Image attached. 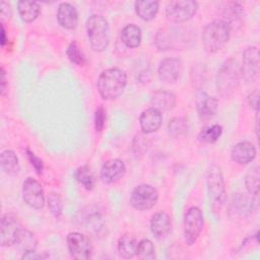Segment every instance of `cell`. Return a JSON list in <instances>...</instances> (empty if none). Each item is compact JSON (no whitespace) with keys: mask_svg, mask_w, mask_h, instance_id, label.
I'll list each match as a JSON object with an SVG mask.
<instances>
[{"mask_svg":"<svg viewBox=\"0 0 260 260\" xmlns=\"http://www.w3.org/2000/svg\"><path fill=\"white\" fill-rule=\"evenodd\" d=\"M127 84L126 73L119 68H109L99 76L96 87L100 95L107 101L119 98Z\"/></svg>","mask_w":260,"mask_h":260,"instance_id":"6da1fadb","label":"cell"},{"mask_svg":"<svg viewBox=\"0 0 260 260\" xmlns=\"http://www.w3.org/2000/svg\"><path fill=\"white\" fill-rule=\"evenodd\" d=\"M241 67L235 59L226 60L219 68L216 75V89L218 94L230 98L239 87L241 80Z\"/></svg>","mask_w":260,"mask_h":260,"instance_id":"7a4b0ae2","label":"cell"},{"mask_svg":"<svg viewBox=\"0 0 260 260\" xmlns=\"http://www.w3.org/2000/svg\"><path fill=\"white\" fill-rule=\"evenodd\" d=\"M230 30L229 24L222 19L209 22L202 32V43L205 50L209 53L221 50L229 42Z\"/></svg>","mask_w":260,"mask_h":260,"instance_id":"3957f363","label":"cell"},{"mask_svg":"<svg viewBox=\"0 0 260 260\" xmlns=\"http://www.w3.org/2000/svg\"><path fill=\"white\" fill-rule=\"evenodd\" d=\"M86 31L93 51L103 52L107 49L110 41V29L108 21L104 16L91 15L86 22Z\"/></svg>","mask_w":260,"mask_h":260,"instance_id":"277c9868","label":"cell"},{"mask_svg":"<svg viewBox=\"0 0 260 260\" xmlns=\"http://www.w3.org/2000/svg\"><path fill=\"white\" fill-rule=\"evenodd\" d=\"M206 183L211 208L213 212H218L226 199V193L223 177L217 166L213 165L208 169Z\"/></svg>","mask_w":260,"mask_h":260,"instance_id":"5b68a950","label":"cell"},{"mask_svg":"<svg viewBox=\"0 0 260 260\" xmlns=\"http://www.w3.org/2000/svg\"><path fill=\"white\" fill-rule=\"evenodd\" d=\"M198 9V3L193 0L171 1L166 7V15L173 22H185L191 19Z\"/></svg>","mask_w":260,"mask_h":260,"instance_id":"8992f818","label":"cell"},{"mask_svg":"<svg viewBox=\"0 0 260 260\" xmlns=\"http://www.w3.org/2000/svg\"><path fill=\"white\" fill-rule=\"evenodd\" d=\"M203 215L201 210L196 207H190L184 216V239L187 245L192 246L198 239L203 228Z\"/></svg>","mask_w":260,"mask_h":260,"instance_id":"52a82bcc","label":"cell"},{"mask_svg":"<svg viewBox=\"0 0 260 260\" xmlns=\"http://www.w3.org/2000/svg\"><path fill=\"white\" fill-rule=\"evenodd\" d=\"M157 199V190L151 185L142 184L133 189L130 196V203L137 210H148L156 204Z\"/></svg>","mask_w":260,"mask_h":260,"instance_id":"ba28073f","label":"cell"},{"mask_svg":"<svg viewBox=\"0 0 260 260\" xmlns=\"http://www.w3.org/2000/svg\"><path fill=\"white\" fill-rule=\"evenodd\" d=\"M186 30L178 27L161 28L156 37L155 44L159 50L179 49L186 43Z\"/></svg>","mask_w":260,"mask_h":260,"instance_id":"9c48e42d","label":"cell"},{"mask_svg":"<svg viewBox=\"0 0 260 260\" xmlns=\"http://www.w3.org/2000/svg\"><path fill=\"white\" fill-rule=\"evenodd\" d=\"M259 64L258 48L256 46L248 47L243 54V66L241 68V74L248 84L254 83L258 79L260 71Z\"/></svg>","mask_w":260,"mask_h":260,"instance_id":"30bf717a","label":"cell"},{"mask_svg":"<svg viewBox=\"0 0 260 260\" xmlns=\"http://www.w3.org/2000/svg\"><path fill=\"white\" fill-rule=\"evenodd\" d=\"M67 246L70 255L77 260H87L91 257L92 247L87 237L73 232L67 236Z\"/></svg>","mask_w":260,"mask_h":260,"instance_id":"8fae6325","label":"cell"},{"mask_svg":"<svg viewBox=\"0 0 260 260\" xmlns=\"http://www.w3.org/2000/svg\"><path fill=\"white\" fill-rule=\"evenodd\" d=\"M22 195L25 203L35 209H42L45 205V194L42 185L34 178H26L22 185Z\"/></svg>","mask_w":260,"mask_h":260,"instance_id":"7c38bea8","label":"cell"},{"mask_svg":"<svg viewBox=\"0 0 260 260\" xmlns=\"http://www.w3.org/2000/svg\"><path fill=\"white\" fill-rule=\"evenodd\" d=\"M21 224L17 217L11 213L4 214L0 224V244L2 247L14 245L17 235L21 229Z\"/></svg>","mask_w":260,"mask_h":260,"instance_id":"4fadbf2b","label":"cell"},{"mask_svg":"<svg viewBox=\"0 0 260 260\" xmlns=\"http://www.w3.org/2000/svg\"><path fill=\"white\" fill-rule=\"evenodd\" d=\"M183 62L179 58L169 57L160 61L158 66V76L166 83H174L183 74Z\"/></svg>","mask_w":260,"mask_h":260,"instance_id":"5bb4252c","label":"cell"},{"mask_svg":"<svg viewBox=\"0 0 260 260\" xmlns=\"http://www.w3.org/2000/svg\"><path fill=\"white\" fill-rule=\"evenodd\" d=\"M195 106L198 116L201 120L211 119L217 111L218 102L215 98L209 95L203 90H198L195 94Z\"/></svg>","mask_w":260,"mask_h":260,"instance_id":"9a60e30c","label":"cell"},{"mask_svg":"<svg viewBox=\"0 0 260 260\" xmlns=\"http://www.w3.org/2000/svg\"><path fill=\"white\" fill-rule=\"evenodd\" d=\"M125 171L126 167L121 159L111 158L103 165L101 170V178L105 183L111 184L123 177Z\"/></svg>","mask_w":260,"mask_h":260,"instance_id":"2e32d148","label":"cell"},{"mask_svg":"<svg viewBox=\"0 0 260 260\" xmlns=\"http://www.w3.org/2000/svg\"><path fill=\"white\" fill-rule=\"evenodd\" d=\"M172 220L168 213L165 211H158L151 216L150 230L153 236L158 239H165L171 232Z\"/></svg>","mask_w":260,"mask_h":260,"instance_id":"e0dca14e","label":"cell"},{"mask_svg":"<svg viewBox=\"0 0 260 260\" xmlns=\"http://www.w3.org/2000/svg\"><path fill=\"white\" fill-rule=\"evenodd\" d=\"M57 20L62 27L66 29H73L78 23V12L72 4L63 2L58 7Z\"/></svg>","mask_w":260,"mask_h":260,"instance_id":"ac0fdd59","label":"cell"},{"mask_svg":"<svg viewBox=\"0 0 260 260\" xmlns=\"http://www.w3.org/2000/svg\"><path fill=\"white\" fill-rule=\"evenodd\" d=\"M232 159L240 165L251 162L256 156V148L250 141H241L234 145L231 151Z\"/></svg>","mask_w":260,"mask_h":260,"instance_id":"d6986e66","label":"cell"},{"mask_svg":"<svg viewBox=\"0 0 260 260\" xmlns=\"http://www.w3.org/2000/svg\"><path fill=\"white\" fill-rule=\"evenodd\" d=\"M162 116L159 111L154 108L144 110L139 117V124L144 133L155 132L161 125Z\"/></svg>","mask_w":260,"mask_h":260,"instance_id":"ffe728a7","label":"cell"},{"mask_svg":"<svg viewBox=\"0 0 260 260\" xmlns=\"http://www.w3.org/2000/svg\"><path fill=\"white\" fill-rule=\"evenodd\" d=\"M176 102V95L167 90H157L150 98L151 108H154L159 112L172 110L175 107Z\"/></svg>","mask_w":260,"mask_h":260,"instance_id":"44dd1931","label":"cell"},{"mask_svg":"<svg viewBox=\"0 0 260 260\" xmlns=\"http://www.w3.org/2000/svg\"><path fill=\"white\" fill-rule=\"evenodd\" d=\"M14 246L23 254L32 252L36 251L37 248V239L30 231L21 228L17 235Z\"/></svg>","mask_w":260,"mask_h":260,"instance_id":"7402d4cb","label":"cell"},{"mask_svg":"<svg viewBox=\"0 0 260 260\" xmlns=\"http://www.w3.org/2000/svg\"><path fill=\"white\" fill-rule=\"evenodd\" d=\"M159 3L153 0H140L134 3L135 11L137 15L143 20H151L155 17L158 11Z\"/></svg>","mask_w":260,"mask_h":260,"instance_id":"603a6c76","label":"cell"},{"mask_svg":"<svg viewBox=\"0 0 260 260\" xmlns=\"http://www.w3.org/2000/svg\"><path fill=\"white\" fill-rule=\"evenodd\" d=\"M141 29L135 24H127L121 32V40L128 48H137L141 43Z\"/></svg>","mask_w":260,"mask_h":260,"instance_id":"cb8c5ba5","label":"cell"},{"mask_svg":"<svg viewBox=\"0 0 260 260\" xmlns=\"http://www.w3.org/2000/svg\"><path fill=\"white\" fill-rule=\"evenodd\" d=\"M17 10L23 21L31 22L39 16L41 8L39 3L35 1H18Z\"/></svg>","mask_w":260,"mask_h":260,"instance_id":"d4e9b609","label":"cell"},{"mask_svg":"<svg viewBox=\"0 0 260 260\" xmlns=\"http://www.w3.org/2000/svg\"><path fill=\"white\" fill-rule=\"evenodd\" d=\"M2 171L7 175H15L19 171V164L16 154L12 150H4L0 155Z\"/></svg>","mask_w":260,"mask_h":260,"instance_id":"484cf974","label":"cell"},{"mask_svg":"<svg viewBox=\"0 0 260 260\" xmlns=\"http://www.w3.org/2000/svg\"><path fill=\"white\" fill-rule=\"evenodd\" d=\"M138 243L131 235H123L118 240V251L119 254L124 258H132L137 251Z\"/></svg>","mask_w":260,"mask_h":260,"instance_id":"4316f807","label":"cell"},{"mask_svg":"<svg viewBox=\"0 0 260 260\" xmlns=\"http://www.w3.org/2000/svg\"><path fill=\"white\" fill-rule=\"evenodd\" d=\"M259 179H260V174H259L258 166L252 167L247 173L245 178V185H246L247 191L252 196V198L256 200H258V195H259Z\"/></svg>","mask_w":260,"mask_h":260,"instance_id":"83f0119b","label":"cell"},{"mask_svg":"<svg viewBox=\"0 0 260 260\" xmlns=\"http://www.w3.org/2000/svg\"><path fill=\"white\" fill-rule=\"evenodd\" d=\"M242 15H243V6L238 2L229 3L223 10V16L226 19L224 21L229 24L230 28L241 21Z\"/></svg>","mask_w":260,"mask_h":260,"instance_id":"f1b7e54d","label":"cell"},{"mask_svg":"<svg viewBox=\"0 0 260 260\" xmlns=\"http://www.w3.org/2000/svg\"><path fill=\"white\" fill-rule=\"evenodd\" d=\"M74 176L77 182H79L86 190H92L94 188L96 180L93 173L89 169V167L87 166L79 167L76 170Z\"/></svg>","mask_w":260,"mask_h":260,"instance_id":"f546056e","label":"cell"},{"mask_svg":"<svg viewBox=\"0 0 260 260\" xmlns=\"http://www.w3.org/2000/svg\"><path fill=\"white\" fill-rule=\"evenodd\" d=\"M222 134V127L218 124L206 126L198 134V140L202 143H214Z\"/></svg>","mask_w":260,"mask_h":260,"instance_id":"4dcf8cb0","label":"cell"},{"mask_svg":"<svg viewBox=\"0 0 260 260\" xmlns=\"http://www.w3.org/2000/svg\"><path fill=\"white\" fill-rule=\"evenodd\" d=\"M137 256L142 260H152L155 258V249L152 242L148 239L141 240L137 245Z\"/></svg>","mask_w":260,"mask_h":260,"instance_id":"1f68e13d","label":"cell"},{"mask_svg":"<svg viewBox=\"0 0 260 260\" xmlns=\"http://www.w3.org/2000/svg\"><path fill=\"white\" fill-rule=\"evenodd\" d=\"M169 133L174 137H179L184 135L188 131V123L185 118L175 117L173 118L168 125Z\"/></svg>","mask_w":260,"mask_h":260,"instance_id":"d6a6232c","label":"cell"},{"mask_svg":"<svg viewBox=\"0 0 260 260\" xmlns=\"http://www.w3.org/2000/svg\"><path fill=\"white\" fill-rule=\"evenodd\" d=\"M66 54H67L68 59L72 63H74L78 66H82L85 64V56L82 53L81 49L79 48V46L77 45L76 42H72L69 44V46L66 50Z\"/></svg>","mask_w":260,"mask_h":260,"instance_id":"836d02e7","label":"cell"},{"mask_svg":"<svg viewBox=\"0 0 260 260\" xmlns=\"http://www.w3.org/2000/svg\"><path fill=\"white\" fill-rule=\"evenodd\" d=\"M48 206L51 211V213L55 217H59L62 214V202L58 195L56 194H50L48 198Z\"/></svg>","mask_w":260,"mask_h":260,"instance_id":"e575fe53","label":"cell"},{"mask_svg":"<svg viewBox=\"0 0 260 260\" xmlns=\"http://www.w3.org/2000/svg\"><path fill=\"white\" fill-rule=\"evenodd\" d=\"M106 122V110L103 106H99L94 113V127L96 131H102Z\"/></svg>","mask_w":260,"mask_h":260,"instance_id":"d590c367","label":"cell"},{"mask_svg":"<svg viewBox=\"0 0 260 260\" xmlns=\"http://www.w3.org/2000/svg\"><path fill=\"white\" fill-rule=\"evenodd\" d=\"M26 155H27V158L28 160L30 161L31 166L35 168V170L37 171V173H41L44 169V164H43V160L37 156L35 154V152H32L29 148H26Z\"/></svg>","mask_w":260,"mask_h":260,"instance_id":"8d00e7d4","label":"cell"},{"mask_svg":"<svg viewBox=\"0 0 260 260\" xmlns=\"http://www.w3.org/2000/svg\"><path fill=\"white\" fill-rule=\"evenodd\" d=\"M258 102H259V91L255 90L248 95V104L251 108L258 110Z\"/></svg>","mask_w":260,"mask_h":260,"instance_id":"74e56055","label":"cell"},{"mask_svg":"<svg viewBox=\"0 0 260 260\" xmlns=\"http://www.w3.org/2000/svg\"><path fill=\"white\" fill-rule=\"evenodd\" d=\"M1 14L3 16H11V9H10V5L6 2H2L1 3Z\"/></svg>","mask_w":260,"mask_h":260,"instance_id":"f35d334b","label":"cell"},{"mask_svg":"<svg viewBox=\"0 0 260 260\" xmlns=\"http://www.w3.org/2000/svg\"><path fill=\"white\" fill-rule=\"evenodd\" d=\"M6 90V74L4 68L1 67V94L4 95Z\"/></svg>","mask_w":260,"mask_h":260,"instance_id":"ab89813d","label":"cell"},{"mask_svg":"<svg viewBox=\"0 0 260 260\" xmlns=\"http://www.w3.org/2000/svg\"><path fill=\"white\" fill-rule=\"evenodd\" d=\"M7 40H6V31H5V27L4 24H1V46L4 47L6 44Z\"/></svg>","mask_w":260,"mask_h":260,"instance_id":"60d3db41","label":"cell"}]
</instances>
